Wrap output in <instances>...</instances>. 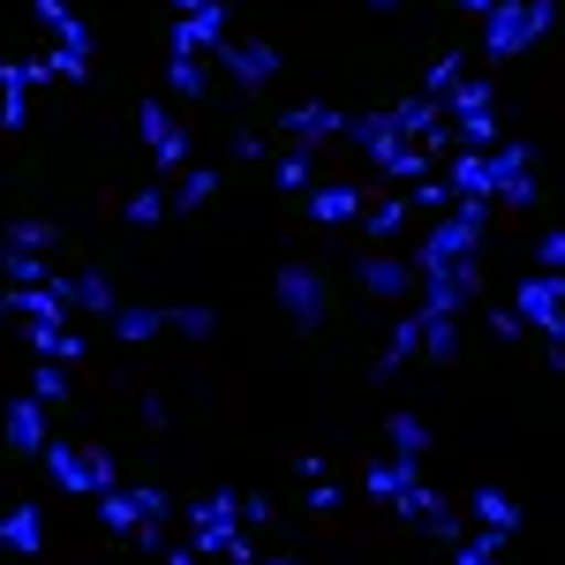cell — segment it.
Returning <instances> with one entry per match:
<instances>
[{
  "mask_svg": "<svg viewBox=\"0 0 565 565\" xmlns=\"http://www.w3.org/2000/svg\"><path fill=\"white\" fill-rule=\"evenodd\" d=\"M551 23H558V0H498V8L482 15V53H490V61L527 53Z\"/></svg>",
  "mask_w": 565,
  "mask_h": 565,
  "instance_id": "obj_1",
  "label": "cell"
},
{
  "mask_svg": "<svg viewBox=\"0 0 565 565\" xmlns=\"http://www.w3.org/2000/svg\"><path fill=\"white\" fill-rule=\"evenodd\" d=\"M218 61H226V76H242V84H271V76H279V53H271V45L264 39H226L218 45Z\"/></svg>",
  "mask_w": 565,
  "mask_h": 565,
  "instance_id": "obj_4",
  "label": "cell"
},
{
  "mask_svg": "<svg viewBox=\"0 0 565 565\" xmlns=\"http://www.w3.org/2000/svg\"><path fill=\"white\" fill-rule=\"evenodd\" d=\"M468 8H476V15H490V8H498V0H468Z\"/></svg>",
  "mask_w": 565,
  "mask_h": 565,
  "instance_id": "obj_16",
  "label": "cell"
},
{
  "mask_svg": "<svg viewBox=\"0 0 565 565\" xmlns=\"http://www.w3.org/2000/svg\"><path fill=\"white\" fill-rule=\"evenodd\" d=\"M204 90V68H196V53H174L167 61V98H196Z\"/></svg>",
  "mask_w": 565,
  "mask_h": 565,
  "instance_id": "obj_9",
  "label": "cell"
},
{
  "mask_svg": "<svg viewBox=\"0 0 565 565\" xmlns=\"http://www.w3.org/2000/svg\"><path fill=\"white\" fill-rule=\"evenodd\" d=\"M218 45H226V8H189V15H181L174 23V53H218Z\"/></svg>",
  "mask_w": 565,
  "mask_h": 565,
  "instance_id": "obj_3",
  "label": "cell"
},
{
  "mask_svg": "<svg viewBox=\"0 0 565 565\" xmlns=\"http://www.w3.org/2000/svg\"><path fill=\"white\" fill-rule=\"evenodd\" d=\"M279 189H309V151H287L279 159Z\"/></svg>",
  "mask_w": 565,
  "mask_h": 565,
  "instance_id": "obj_12",
  "label": "cell"
},
{
  "mask_svg": "<svg viewBox=\"0 0 565 565\" xmlns=\"http://www.w3.org/2000/svg\"><path fill=\"white\" fill-rule=\"evenodd\" d=\"M309 212L317 218H354L362 212V189H309Z\"/></svg>",
  "mask_w": 565,
  "mask_h": 565,
  "instance_id": "obj_8",
  "label": "cell"
},
{
  "mask_svg": "<svg viewBox=\"0 0 565 565\" xmlns=\"http://www.w3.org/2000/svg\"><path fill=\"white\" fill-rule=\"evenodd\" d=\"M287 136H348V114L340 106H295L287 114Z\"/></svg>",
  "mask_w": 565,
  "mask_h": 565,
  "instance_id": "obj_6",
  "label": "cell"
},
{
  "mask_svg": "<svg viewBox=\"0 0 565 565\" xmlns=\"http://www.w3.org/2000/svg\"><path fill=\"white\" fill-rule=\"evenodd\" d=\"M136 136L159 151V167H189V136H181V121H174V106H167V98H143Z\"/></svg>",
  "mask_w": 565,
  "mask_h": 565,
  "instance_id": "obj_2",
  "label": "cell"
},
{
  "mask_svg": "<svg viewBox=\"0 0 565 565\" xmlns=\"http://www.w3.org/2000/svg\"><path fill=\"white\" fill-rule=\"evenodd\" d=\"M535 257L551 264V271H565V234H543V242H535Z\"/></svg>",
  "mask_w": 565,
  "mask_h": 565,
  "instance_id": "obj_14",
  "label": "cell"
},
{
  "mask_svg": "<svg viewBox=\"0 0 565 565\" xmlns=\"http://www.w3.org/2000/svg\"><path fill=\"white\" fill-rule=\"evenodd\" d=\"M189 8H212V0H174V15H189Z\"/></svg>",
  "mask_w": 565,
  "mask_h": 565,
  "instance_id": "obj_15",
  "label": "cell"
},
{
  "mask_svg": "<svg viewBox=\"0 0 565 565\" xmlns=\"http://www.w3.org/2000/svg\"><path fill=\"white\" fill-rule=\"evenodd\" d=\"M399 218H407V204H399V196L370 204V234H399Z\"/></svg>",
  "mask_w": 565,
  "mask_h": 565,
  "instance_id": "obj_11",
  "label": "cell"
},
{
  "mask_svg": "<svg viewBox=\"0 0 565 565\" xmlns=\"http://www.w3.org/2000/svg\"><path fill=\"white\" fill-rule=\"evenodd\" d=\"M279 302L295 309V317H317V309H324V295H317V271L287 264V271H279Z\"/></svg>",
  "mask_w": 565,
  "mask_h": 565,
  "instance_id": "obj_5",
  "label": "cell"
},
{
  "mask_svg": "<svg viewBox=\"0 0 565 565\" xmlns=\"http://www.w3.org/2000/svg\"><path fill=\"white\" fill-rule=\"evenodd\" d=\"M159 212H167V196H159V189H143V196H129V218H136V226H151Z\"/></svg>",
  "mask_w": 565,
  "mask_h": 565,
  "instance_id": "obj_13",
  "label": "cell"
},
{
  "mask_svg": "<svg viewBox=\"0 0 565 565\" xmlns=\"http://www.w3.org/2000/svg\"><path fill=\"white\" fill-rule=\"evenodd\" d=\"M212 189H218V174H212V167H196V174H189V181H181V189H174V204H181V212H189V204H204Z\"/></svg>",
  "mask_w": 565,
  "mask_h": 565,
  "instance_id": "obj_10",
  "label": "cell"
},
{
  "mask_svg": "<svg viewBox=\"0 0 565 565\" xmlns=\"http://www.w3.org/2000/svg\"><path fill=\"white\" fill-rule=\"evenodd\" d=\"M362 287H370V295H399V287H407V264L399 257H362Z\"/></svg>",
  "mask_w": 565,
  "mask_h": 565,
  "instance_id": "obj_7",
  "label": "cell"
}]
</instances>
